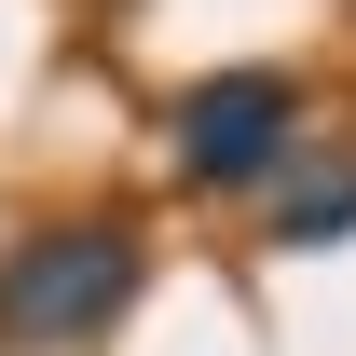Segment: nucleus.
I'll use <instances>...</instances> for the list:
<instances>
[{"label": "nucleus", "instance_id": "nucleus-3", "mask_svg": "<svg viewBox=\"0 0 356 356\" xmlns=\"http://www.w3.org/2000/svg\"><path fill=\"white\" fill-rule=\"evenodd\" d=\"M261 206H274V247H356V165H302V151H288V165L261 178Z\"/></svg>", "mask_w": 356, "mask_h": 356}, {"label": "nucleus", "instance_id": "nucleus-2", "mask_svg": "<svg viewBox=\"0 0 356 356\" xmlns=\"http://www.w3.org/2000/svg\"><path fill=\"white\" fill-rule=\"evenodd\" d=\"M165 124H178V178L192 192H261L302 151V83L288 69H206Z\"/></svg>", "mask_w": 356, "mask_h": 356}, {"label": "nucleus", "instance_id": "nucleus-1", "mask_svg": "<svg viewBox=\"0 0 356 356\" xmlns=\"http://www.w3.org/2000/svg\"><path fill=\"white\" fill-rule=\"evenodd\" d=\"M137 274H151L137 220H42V233H14L0 247V356H69L96 329H124Z\"/></svg>", "mask_w": 356, "mask_h": 356}]
</instances>
